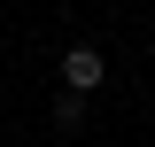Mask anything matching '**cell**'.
I'll use <instances>...</instances> for the list:
<instances>
[{
    "mask_svg": "<svg viewBox=\"0 0 155 147\" xmlns=\"http://www.w3.org/2000/svg\"><path fill=\"white\" fill-rule=\"evenodd\" d=\"M54 77H62V93H78V101H85V93H93L101 77H109V54H101V47H70Z\"/></svg>",
    "mask_w": 155,
    "mask_h": 147,
    "instance_id": "1",
    "label": "cell"
},
{
    "mask_svg": "<svg viewBox=\"0 0 155 147\" xmlns=\"http://www.w3.org/2000/svg\"><path fill=\"white\" fill-rule=\"evenodd\" d=\"M78 124H85V101L62 93V101H54V132H78Z\"/></svg>",
    "mask_w": 155,
    "mask_h": 147,
    "instance_id": "2",
    "label": "cell"
}]
</instances>
